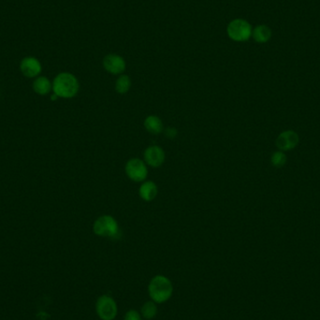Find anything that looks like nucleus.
Listing matches in <instances>:
<instances>
[{
    "instance_id": "obj_15",
    "label": "nucleus",
    "mask_w": 320,
    "mask_h": 320,
    "mask_svg": "<svg viewBox=\"0 0 320 320\" xmlns=\"http://www.w3.org/2000/svg\"><path fill=\"white\" fill-rule=\"evenodd\" d=\"M131 88L130 78L128 75L121 74L116 82V90L120 95L126 94Z\"/></svg>"
},
{
    "instance_id": "obj_17",
    "label": "nucleus",
    "mask_w": 320,
    "mask_h": 320,
    "mask_svg": "<svg viewBox=\"0 0 320 320\" xmlns=\"http://www.w3.org/2000/svg\"><path fill=\"white\" fill-rule=\"evenodd\" d=\"M270 161L274 167L282 168L286 162V156L282 151L274 152L270 158Z\"/></svg>"
},
{
    "instance_id": "obj_2",
    "label": "nucleus",
    "mask_w": 320,
    "mask_h": 320,
    "mask_svg": "<svg viewBox=\"0 0 320 320\" xmlns=\"http://www.w3.org/2000/svg\"><path fill=\"white\" fill-rule=\"evenodd\" d=\"M148 292L150 298L156 304H164L172 296L174 286L168 277L156 276L149 283Z\"/></svg>"
},
{
    "instance_id": "obj_14",
    "label": "nucleus",
    "mask_w": 320,
    "mask_h": 320,
    "mask_svg": "<svg viewBox=\"0 0 320 320\" xmlns=\"http://www.w3.org/2000/svg\"><path fill=\"white\" fill-rule=\"evenodd\" d=\"M144 128L151 134H160L163 131V123L160 117L149 116L144 120Z\"/></svg>"
},
{
    "instance_id": "obj_1",
    "label": "nucleus",
    "mask_w": 320,
    "mask_h": 320,
    "mask_svg": "<svg viewBox=\"0 0 320 320\" xmlns=\"http://www.w3.org/2000/svg\"><path fill=\"white\" fill-rule=\"evenodd\" d=\"M79 82L70 72H61L54 79L52 91L58 98H72L79 92Z\"/></svg>"
},
{
    "instance_id": "obj_10",
    "label": "nucleus",
    "mask_w": 320,
    "mask_h": 320,
    "mask_svg": "<svg viewBox=\"0 0 320 320\" xmlns=\"http://www.w3.org/2000/svg\"><path fill=\"white\" fill-rule=\"evenodd\" d=\"M298 144V135L295 131L282 132L276 140V146L281 151H290Z\"/></svg>"
},
{
    "instance_id": "obj_16",
    "label": "nucleus",
    "mask_w": 320,
    "mask_h": 320,
    "mask_svg": "<svg viewBox=\"0 0 320 320\" xmlns=\"http://www.w3.org/2000/svg\"><path fill=\"white\" fill-rule=\"evenodd\" d=\"M156 314H158V306L153 300L146 302L140 310L142 316L146 320H153L154 318H156Z\"/></svg>"
},
{
    "instance_id": "obj_13",
    "label": "nucleus",
    "mask_w": 320,
    "mask_h": 320,
    "mask_svg": "<svg viewBox=\"0 0 320 320\" xmlns=\"http://www.w3.org/2000/svg\"><path fill=\"white\" fill-rule=\"evenodd\" d=\"M252 36L258 44H266L272 36V30L269 26L260 24L252 30Z\"/></svg>"
},
{
    "instance_id": "obj_12",
    "label": "nucleus",
    "mask_w": 320,
    "mask_h": 320,
    "mask_svg": "<svg viewBox=\"0 0 320 320\" xmlns=\"http://www.w3.org/2000/svg\"><path fill=\"white\" fill-rule=\"evenodd\" d=\"M33 89L38 95L46 96L48 95L52 90V84L51 80H49L45 76H40L36 77L34 82H33Z\"/></svg>"
},
{
    "instance_id": "obj_8",
    "label": "nucleus",
    "mask_w": 320,
    "mask_h": 320,
    "mask_svg": "<svg viewBox=\"0 0 320 320\" xmlns=\"http://www.w3.org/2000/svg\"><path fill=\"white\" fill-rule=\"evenodd\" d=\"M144 162L153 168H158L165 161V152L160 146H153L148 147L144 154Z\"/></svg>"
},
{
    "instance_id": "obj_5",
    "label": "nucleus",
    "mask_w": 320,
    "mask_h": 320,
    "mask_svg": "<svg viewBox=\"0 0 320 320\" xmlns=\"http://www.w3.org/2000/svg\"><path fill=\"white\" fill-rule=\"evenodd\" d=\"M96 312L102 320H114L118 313L116 302L109 295H102L96 302Z\"/></svg>"
},
{
    "instance_id": "obj_18",
    "label": "nucleus",
    "mask_w": 320,
    "mask_h": 320,
    "mask_svg": "<svg viewBox=\"0 0 320 320\" xmlns=\"http://www.w3.org/2000/svg\"><path fill=\"white\" fill-rule=\"evenodd\" d=\"M124 320H142V316L138 311L130 310L124 314Z\"/></svg>"
},
{
    "instance_id": "obj_11",
    "label": "nucleus",
    "mask_w": 320,
    "mask_h": 320,
    "mask_svg": "<svg viewBox=\"0 0 320 320\" xmlns=\"http://www.w3.org/2000/svg\"><path fill=\"white\" fill-rule=\"evenodd\" d=\"M138 194L142 200L146 202H151L154 200L158 195V186L152 181H147L140 186Z\"/></svg>"
},
{
    "instance_id": "obj_9",
    "label": "nucleus",
    "mask_w": 320,
    "mask_h": 320,
    "mask_svg": "<svg viewBox=\"0 0 320 320\" xmlns=\"http://www.w3.org/2000/svg\"><path fill=\"white\" fill-rule=\"evenodd\" d=\"M20 70L21 72L28 78H35L38 77L42 70V66L38 59L33 56H26L22 59L20 64Z\"/></svg>"
},
{
    "instance_id": "obj_7",
    "label": "nucleus",
    "mask_w": 320,
    "mask_h": 320,
    "mask_svg": "<svg viewBox=\"0 0 320 320\" xmlns=\"http://www.w3.org/2000/svg\"><path fill=\"white\" fill-rule=\"evenodd\" d=\"M103 66L105 70L110 74L119 75L124 72L126 70V61L118 54H110L103 59Z\"/></svg>"
},
{
    "instance_id": "obj_4",
    "label": "nucleus",
    "mask_w": 320,
    "mask_h": 320,
    "mask_svg": "<svg viewBox=\"0 0 320 320\" xmlns=\"http://www.w3.org/2000/svg\"><path fill=\"white\" fill-rule=\"evenodd\" d=\"M93 230L98 236L116 238L119 233V226L116 218L105 214L96 220Z\"/></svg>"
},
{
    "instance_id": "obj_6",
    "label": "nucleus",
    "mask_w": 320,
    "mask_h": 320,
    "mask_svg": "<svg viewBox=\"0 0 320 320\" xmlns=\"http://www.w3.org/2000/svg\"><path fill=\"white\" fill-rule=\"evenodd\" d=\"M128 177L133 182H144L148 174L146 162L138 158H131L126 164L124 168Z\"/></svg>"
},
{
    "instance_id": "obj_3",
    "label": "nucleus",
    "mask_w": 320,
    "mask_h": 320,
    "mask_svg": "<svg viewBox=\"0 0 320 320\" xmlns=\"http://www.w3.org/2000/svg\"><path fill=\"white\" fill-rule=\"evenodd\" d=\"M252 26L246 20L234 19L228 24L226 33L230 40L237 42H246L252 36Z\"/></svg>"
},
{
    "instance_id": "obj_19",
    "label": "nucleus",
    "mask_w": 320,
    "mask_h": 320,
    "mask_svg": "<svg viewBox=\"0 0 320 320\" xmlns=\"http://www.w3.org/2000/svg\"><path fill=\"white\" fill-rule=\"evenodd\" d=\"M177 135V131L174 128H170L166 130V136L168 138H174Z\"/></svg>"
}]
</instances>
